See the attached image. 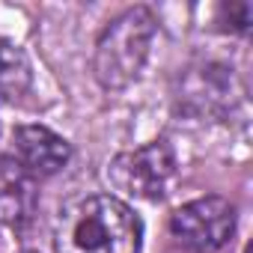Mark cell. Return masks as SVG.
<instances>
[{
  "label": "cell",
  "instance_id": "obj_1",
  "mask_svg": "<svg viewBox=\"0 0 253 253\" xmlns=\"http://www.w3.org/2000/svg\"><path fill=\"white\" fill-rule=\"evenodd\" d=\"M54 247L57 253H140L143 223L119 197L95 194L60 211Z\"/></svg>",
  "mask_w": 253,
  "mask_h": 253
},
{
  "label": "cell",
  "instance_id": "obj_2",
  "mask_svg": "<svg viewBox=\"0 0 253 253\" xmlns=\"http://www.w3.org/2000/svg\"><path fill=\"white\" fill-rule=\"evenodd\" d=\"M155 33L158 21L146 6H131L122 15H116L95 42V81L104 89H125L128 84H134L149 60Z\"/></svg>",
  "mask_w": 253,
  "mask_h": 253
},
{
  "label": "cell",
  "instance_id": "obj_3",
  "mask_svg": "<svg viewBox=\"0 0 253 253\" xmlns=\"http://www.w3.org/2000/svg\"><path fill=\"white\" fill-rule=\"evenodd\" d=\"M173 238L191 253H217L235 232V206L226 197H200L170 217Z\"/></svg>",
  "mask_w": 253,
  "mask_h": 253
},
{
  "label": "cell",
  "instance_id": "obj_4",
  "mask_svg": "<svg viewBox=\"0 0 253 253\" xmlns=\"http://www.w3.org/2000/svg\"><path fill=\"white\" fill-rule=\"evenodd\" d=\"M107 176L119 191L137 200H164L176 176V155L167 140H152L134 152L116 155Z\"/></svg>",
  "mask_w": 253,
  "mask_h": 253
},
{
  "label": "cell",
  "instance_id": "obj_5",
  "mask_svg": "<svg viewBox=\"0 0 253 253\" xmlns=\"http://www.w3.org/2000/svg\"><path fill=\"white\" fill-rule=\"evenodd\" d=\"M72 158V146L66 137L45 125H21L15 128V161L33 176L45 179L60 173Z\"/></svg>",
  "mask_w": 253,
  "mask_h": 253
},
{
  "label": "cell",
  "instance_id": "obj_6",
  "mask_svg": "<svg viewBox=\"0 0 253 253\" xmlns=\"http://www.w3.org/2000/svg\"><path fill=\"white\" fill-rule=\"evenodd\" d=\"M36 211V179L15 161L0 158V223L21 226Z\"/></svg>",
  "mask_w": 253,
  "mask_h": 253
},
{
  "label": "cell",
  "instance_id": "obj_7",
  "mask_svg": "<svg viewBox=\"0 0 253 253\" xmlns=\"http://www.w3.org/2000/svg\"><path fill=\"white\" fill-rule=\"evenodd\" d=\"M33 84V69L27 54L12 45V42H0V95L6 101H18Z\"/></svg>",
  "mask_w": 253,
  "mask_h": 253
},
{
  "label": "cell",
  "instance_id": "obj_8",
  "mask_svg": "<svg viewBox=\"0 0 253 253\" xmlns=\"http://www.w3.org/2000/svg\"><path fill=\"white\" fill-rule=\"evenodd\" d=\"M203 72H206V81H209V89H217L220 95H229V86H226V84H223V86H214V69H203ZM203 92H206V86L200 84V86H194V92L188 95V98H191V101H194V104H197L200 110L206 107V95H203ZM214 101H217V98H214V95H209V104H214Z\"/></svg>",
  "mask_w": 253,
  "mask_h": 253
},
{
  "label": "cell",
  "instance_id": "obj_9",
  "mask_svg": "<svg viewBox=\"0 0 253 253\" xmlns=\"http://www.w3.org/2000/svg\"><path fill=\"white\" fill-rule=\"evenodd\" d=\"M232 24V30H238V33H247V27H250V3H229V6H223L220 9Z\"/></svg>",
  "mask_w": 253,
  "mask_h": 253
},
{
  "label": "cell",
  "instance_id": "obj_10",
  "mask_svg": "<svg viewBox=\"0 0 253 253\" xmlns=\"http://www.w3.org/2000/svg\"><path fill=\"white\" fill-rule=\"evenodd\" d=\"M27 253H33V250H27Z\"/></svg>",
  "mask_w": 253,
  "mask_h": 253
}]
</instances>
